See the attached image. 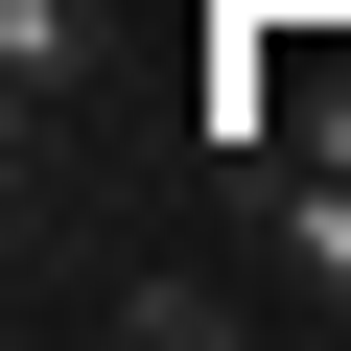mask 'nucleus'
<instances>
[{
  "label": "nucleus",
  "mask_w": 351,
  "mask_h": 351,
  "mask_svg": "<svg viewBox=\"0 0 351 351\" xmlns=\"http://www.w3.org/2000/svg\"><path fill=\"white\" fill-rule=\"evenodd\" d=\"M258 234H281L304 304H351V141H328V164H258Z\"/></svg>",
  "instance_id": "obj_1"
},
{
  "label": "nucleus",
  "mask_w": 351,
  "mask_h": 351,
  "mask_svg": "<svg viewBox=\"0 0 351 351\" xmlns=\"http://www.w3.org/2000/svg\"><path fill=\"white\" fill-rule=\"evenodd\" d=\"M0 71H24V94H71V71H94V0H0Z\"/></svg>",
  "instance_id": "obj_2"
}]
</instances>
